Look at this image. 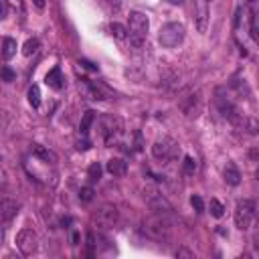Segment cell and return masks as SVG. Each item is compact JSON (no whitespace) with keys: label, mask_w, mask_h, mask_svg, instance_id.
<instances>
[{"label":"cell","mask_w":259,"mask_h":259,"mask_svg":"<svg viewBox=\"0 0 259 259\" xmlns=\"http://www.w3.org/2000/svg\"><path fill=\"white\" fill-rule=\"evenodd\" d=\"M144 233L154 241H168L172 233V223L166 213H154L144 221Z\"/></svg>","instance_id":"obj_1"},{"label":"cell","mask_w":259,"mask_h":259,"mask_svg":"<svg viewBox=\"0 0 259 259\" xmlns=\"http://www.w3.org/2000/svg\"><path fill=\"white\" fill-rule=\"evenodd\" d=\"M148 29H150V23H148V16L144 12H130V27H128V32H130V41L140 47L146 37H148Z\"/></svg>","instance_id":"obj_2"},{"label":"cell","mask_w":259,"mask_h":259,"mask_svg":"<svg viewBox=\"0 0 259 259\" xmlns=\"http://www.w3.org/2000/svg\"><path fill=\"white\" fill-rule=\"evenodd\" d=\"M184 32L182 23H166L158 32V43L166 49H174L184 41Z\"/></svg>","instance_id":"obj_3"},{"label":"cell","mask_w":259,"mask_h":259,"mask_svg":"<svg viewBox=\"0 0 259 259\" xmlns=\"http://www.w3.org/2000/svg\"><path fill=\"white\" fill-rule=\"evenodd\" d=\"M255 219V202L251 199L239 201L235 206V225L239 231H247Z\"/></svg>","instance_id":"obj_4"},{"label":"cell","mask_w":259,"mask_h":259,"mask_svg":"<svg viewBox=\"0 0 259 259\" xmlns=\"http://www.w3.org/2000/svg\"><path fill=\"white\" fill-rule=\"evenodd\" d=\"M117 219H119L117 206L106 202V204H101L99 209L93 213V225L99 227V229H112V227H115Z\"/></svg>","instance_id":"obj_5"},{"label":"cell","mask_w":259,"mask_h":259,"mask_svg":"<svg viewBox=\"0 0 259 259\" xmlns=\"http://www.w3.org/2000/svg\"><path fill=\"white\" fill-rule=\"evenodd\" d=\"M178 154H180L178 144L174 140H170V138H162V140H156L152 144V156L156 160L170 162V160H174Z\"/></svg>","instance_id":"obj_6"},{"label":"cell","mask_w":259,"mask_h":259,"mask_svg":"<svg viewBox=\"0 0 259 259\" xmlns=\"http://www.w3.org/2000/svg\"><path fill=\"white\" fill-rule=\"evenodd\" d=\"M16 247H19V251L25 257H30L32 253H37V249H39V237H37V233H34L32 229L19 231V235H16Z\"/></svg>","instance_id":"obj_7"},{"label":"cell","mask_w":259,"mask_h":259,"mask_svg":"<svg viewBox=\"0 0 259 259\" xmlns=\"http://www.w3.org/2000/svg\"><path fill=\"white\" fill-rule=\"evenodd\" d=\"M79 89L83 91L85 97H89V99H108V97H112V91L106 87V85H101L97 81H89L85 77L79 81Z\"/></svg>","instance_id":"obj_8"},{"label":"cell","mask_w":259,"mask_h":259,"mask_svg":"<svg viewBox=\"0 0 259 259\" xmlns=\"http://www.w3.org/2000/svg\"><path fill=\"white\" fill-rule=\"evenodd\" d=\"M119 130H122V122H119L117 117H112V115H103L101 117V134H103V138H106L108 146L117 142Z\"/></svg>","instance_id":"obj_9"},{"label":"cell","mask_w":259,"mask_h":259,"mask_svg":"<svg viewBox=\"0 0 259 259\" xmlns=\"http://www.w3.org/2000/svg\"><path fill=\"white\" fill-rule=\"evenodd\" d=\"M21 204L12 201V199H0V225H6L10 223L16 215H19Z\"/></svg>","instance_id":"obj_10"},{"label":"cell","mask_w":259,"mask_h":259,"mask_svg":"<svg viewBox=\"0 0 259 259\" xmlns=\"http://www.w3.org/2000/svg\"><path fill=\"white\" fill-rule=\"evenodd\" d=\"M209 2L206 0H195V23L199 32L206 30V25H209Z\"/></svg>","instance_id":"obj_11"},{"label":"cell","mask_w":259,"mask_h":259,"mask_svg":"<svg viewBox=\"0 0 259 259\" xmlns=\"http://www.w3.org/2000/svg\"><path fill=\"white\" fill-rule=\"evenodd\" d=\"M148 204H150V209L154 211V213H170L172 211V206H170V202L160 195V193H156V191H150V195H148Z\"/></svg>","instance_id":"obj_12"},{"label":"cell","mask_w":259,"mask_h":259,"mask_svg":"<svg viewBox=\"0 0 259 259\" xmlns=\"http://www.w3.org/2000/svg\"><path fill=\"white\" fill-rule=\"evenodd\" d=\"M45 83L49 85L51 89H55V91H61L63 87H65V77H63V71L59 67H53L51 71L47 73V77H45Z\"/></svg>","instance_id":"obj_13"},{"label":"cell","mask_w":259,"mask_h":259,"mask_svg":"<svg viewBox=\"0 0 259 259\" xmlns=\"http://www.w3.org/2000/svg\"><path fill=\"white\" fill-rule=\"evenodd\" d=\"M32 154H34V156H37L41 162H45V164H55V162H57V154H55L53 150H47L45 146L34 144V146H32Z\"/></svg>","instance_id":"obj_14"},{"label":"cell","mask_w":259,"mask_h":259,"mask_svg":"<svg viewBox=\"0 0 259 259\" xmlns=\"http://www.w3.org/2000/svg\"><path fill=\"white\" fill-rule=\"evenodd\" d=\"M223 176H225L227 184H231V186H237V184L241 182V172H239V168H237L233 162H229V164L225 166V172H223Z\"/></svg>","instance_id":"obj_15"},{"label":"cell","mask_w":259,"mask_h":259,"mask_svg":"<svg viewBox=\"0 0 259 259\" xmlns=\"http://www.w3.org/2000/svg\"><path fill=\"white\" fill-rule=\"evenodd\" d=\"M108 172L114 176H124L126 172H128V164L122 160V158H112L108 162Z\"/></svg>","instance_id":"obj_16"},{"label":"cell","mask_w":259,"mask_h":259,"mask_svg":"<svg viewBox=\"0 0 259 259\" xmlns=\"http://www.w3.org/2000/svg\"><path fill=\"white\" fill-rule=\"evenodd\" d=\"M14 55H16V41L10 39V37H6L2 41V59L4 61H10Z\"/></svg>","instance_id":"obj_17"},{"label":"cell","mask_w":259,"mask_h":259,"mask_svg":"<svg viewBox=\"0 0 259 259\" xmlns=\"http://www.w3.org/2000/svg\"><path fill=\"white\" fill-rule=\"evenodd\" d=\"M93 119H95V112H85L83 114V117H81V124H79V134L81 136H87L89 134V128H91V124H93Z\"/></svg>","instance_id":"obj_18"},{"label":"cell","mask_w":259,"mask_h":259,"mask_svg":"<svg viewBox=\"0 0 259 259\" xmlns=\"http://www.w3.org/2000/svg\"><path fill=\"white\" fill-rule=\"evenodd\" d=\"M39 47H41L39 39H34V37L29 39V41L25 43V47H23V55H25V57H32V55L39 51Z\"/></svg>","instance_id":"obj_19"},{"label":"cell","mask_w":259,"mask_h":259,"mask_svg":"<svg viewBox=\"0 0 259 259\" xmlns=\"http://www.w3.org/2000/svg\"><path fill=\"white\" fill-rule=\"evenodd\" d=\"M29 103L32 108L41 106V89H39V85H30V87H29Z\"/></svg>","instance_id":"obj_20"},{"label":"cell","mask_w":259,"mask_h":259,"mask_svg":"<svg viewBox=\"0 0 259 259\" xmlns=\"http://www.w3.org/2000/svg\"><path fill=\"white\" fill-rule=\"evenodd\" d=\"M110 30H112L114 37H115V39H119V41H124V39L128 37V29H126L124 25H119V23H112Z\"/></svg>","instance_id":"obj_21"},{"label":"cell","mask_w":259,"mask_h":259,"mask_svg":"<svg viewBox=\"0 0 259 259\" xmlns=\"http://www.w3.org/2000/svg\"><path fill=\"white\" fill-rule=\"evenodd\" d=\"M87 178H89V182H97L101 178V166H99V162H93L87 168Z\"/></svg>","instance_id":"obj_22"},{"label":"cell","mask_w":259,"mask_h":259,"mask_svg":"<svg viewBox=\"0 0 259 259\" xmlns=\"http://www.w3.org/2000/svg\"><path fill=\"white\" fill-rule=\"evenodd\" d=\"M209 209H211V215H213V217H217V219H221V217H223V213H225V206H223L217 199H211Z\"/></svg>","instance_id":"obj_23"},{"label":"cell","mask_w":259,"mask_h":259,"mask_svg":"<svg viewBox=\"0 0 259 259\" xmlns=\"http://www.w3.org/2000/svg\"><path fill=\"white\" fill-rule=\"evenodd\" d=\"M93 197H95V191H93L91 186H83L81 191H79V201L81 202H91Z\"/></svg>","instance_id":"obj_24"},{"label":"cell","mask_w":259,"mask_h":259,"mask_svg":"<svg viewBox=\"0 0 259 259\" xmlns=\"http://www.w3.org/2000/svg\"><path fill=\"white\" fill-rule=\"evenodd\" d=\"M195 172H197V162H195V158L186 156V158H184V174H186V176H193Z\"/></svg>","instance_id":"obj_25"},{"label":"cell","mask_w":259,"mask_h":259,"mask_svg":"<svg viewBox=\"0 0 259 259\" xmlns=\"http://www.w3.org/2000/svg\"><path fill=\"white\" fill-rule=\"evenodd\" d=\"M0 77H2L6 83H12V81L16 79V73L12 71L10 67H2V69H0Z\"/></svg>","instance_id":"obj_26"},{"label":"cell","mask_w":259,"mask_h":259,"mask_svg":"<svg viewBox=\"0 0 259 259\" xmlns=\"http://www.w3.org/2000/svg\"><path fill=\"white\" fill-rule=\"evenodd\" d=\"M191 204H193V209H195L197 213H202V211H204V202H202V199H201L199 195H193V197H191Z\"/></svg>","instance_id":"obj_27"},{"label":"cell","mask_w":259,"mask_h":259,"mask_svg":"<svg viewBox=\"0 0 259 259\" xmlns=\"http://www.w3.org/2000/svg\"><path fill=\"white\" fill-rule=\"evenodd\" d=\"M251 39L259 41V34H257V12H251Z\"/></svg>","instance_id":"obj_28"},{"label":"cell","mask_w":259,"mask_h":259,"mask_svg":"<svg viewBox=\"0 0 259 259\" xmlns=\"http://www.w3.org/2000/svg\"><path fill=\"white\" fill-rule=\"evenodd\" d=\"M95 245H97V243H95V235H93V233H89V235H87V253H89V255H93Z\"/></svg>","instance_id":"obj_29"},{"label":"cell","mask_w":259,"mask_h":259,"mask_svg":"<svg viewBox=\"0 0 259 259\" xmlns=\"http://www.w3.org/2000/svg\"><path fill=\"white\" fill-rule=\"evenodd\" d=\"M176 257H188V259H193L195 253H193V251H188V249H184V247H180V249L176 251Z\"/></svg>","instance_id":"obj_30"},{"label":"cell","mask_w":259,"mask_h":259,"mask_svg":"<svg viewBox=\"0 0 259 259\" xmlns=\"http://www.w3.org/2000/svg\"><path fill=\"white\" fill-rule=\"evenodd\" d=\"M6 14H8V6H6L4 0H0V21H4Z\"/></svg>","instance_id":"obj_31"},{"label":"cell","mask_w":259,"mask_h":259,"mask_svg":"<svg viewBox=\"0 0 259 259\" xmlns=\"http://www.w3.org/2000/svg\"><path fill=\"white\" fill-rule=\"evenodd\" d=\"M134 138H136V146H134V150L140 152V150H142V134H140V132H136Z\"/></svg>","instance_id":"obj_32"},{"label":"cell","mask_w":259,"mask_h":259,"mask_svg":"<svg viewBox=\"0 0 259 259\" xmlns=\"http://www.w3.org/2000/svg\"><path fill=\"white\" fill-rule=\"evenodd\" d=\"M4 237H6V233H4V225H0V247L4 245Z\"/></svg>","instance_id":"obj_33"},{"label":"cell","mask_w":259,"mask_h":259,"mask_svg":"<svg viewBox=\"0 0 259 259\" xmlns=\"http://www.w3.org/2000/svg\"><path fill=\"white\" fill-rule=\"evenodd\" d=\"M71 243H73V245H79V233H77V231L71 233Z\"/></svg>","instance_id":"obj_34"},{"label":"cell","mask_w":259,"mask_h":259,"mask_svg":"<svg viewBox=\"0 0 259 259\" xmlns=\"http://www.w3.org/2000/svg\"><path fill=\"white\" fill-rule=\"evenodd\" d=\"M79 65H85V67H87V69H93V71H95V69H97V67H95L93 63H89V61H79Z\"/></svg>","instance_id":"obj_35"},{"label":"cell","mask_w":259,"mask_h":259,"mask_svg":"<svg viewBox=\"0 0 259 259\" xmlns=\"http://www.w3.org/2000/svg\"><path fill=\"white\" fill-rule=\"evenodd\" d=\"M32 2H34V6H37V8H45V2H47V0H32Z\"/></svg>","instance_id":"obj_36"},{"label":"cell","mask_w":259,"mask_h":259,"mask_svg":"<svg viewBox=\"0 0 259 259\" xmlns=\"http://www.w3.org/2000/svg\"><path fill=\"white\" fill-rule=\"evenodd\" d=\"M168 2H170V4H174V6H180V4L184 2V0H168Z\"/></svg>","instance_id":"obj_37"},{"label":"cell","mask_w":259,"mask_h":259,"mask_svg":"<svg viewBox=\"0 0 259 259\" xmlns=\"http://www.w3.org/2000/svg\"><path fill=\"white\" fill-rule=\"evenodd\" d=\"M2 182H4V172L0 170V184H2Z\"/></svg>","instance_id":"obj_38"},{"label":"cell","mask_w":259,"mask_h":259,"mask_svg":"<svg viewBox=\"0 0 259 259\" xmlns=\"http://www.w3.org/2000/svg\"><path fill=\"white\" fill-rule=\"evenodd\" d=\"M247 2H251V4H253V2H255V0H247Z\"/></svg>","instance_id":"obj_39"},{"label":"cell","mask_w":259,"mask_h":259,"mask_svg":"<svg viewBox=\"0 0 259 259\" xmlns=\"http://www.w3.org/2000/svg\"><path fill=\"white\" fill-rule=\"evenodd\" d=\"M206 2H213V0H206Z\"/></svg>","instance_id":"obj_40"}]
</instances>
